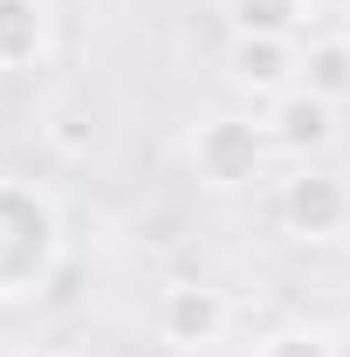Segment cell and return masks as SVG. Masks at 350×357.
Here are the masks:
<instances>
[{"mask_svg": "<svg viewBox=\"0 0 350 357\" xmlns=\"http://www.w3.org/2000/svg\"><path fill=\"white\" fill-rule=\"evenodd\" d=\"M62 268V213L28 178H0V303L35 296Z\"/></svg>", "mask_w": 350, "mask_h": 357, "instance_id": "6da1fadb", "label": "cell"}, {"mask_svg": "<svg viewBox=\"0 0 350 357\" xmlns=\"http://www.w3.org/2000/svg\"><path fill=\"white\" fill-rule=\"evenodd\" d=\"M185 151H192V172L206 178L213 192H241V185H254V178L268 172V158H275L268 124H261V117H241V110H213V117H199Z\"/></svg>", "mask_w": 350, "mask_h": 357, "instance_id": "7a4b0ae2", "label": "cell"}, {"mask_svg": "<svg viewBox=\"0 0 350 357\" xmlns=\"http://www.w3.org/2000/svg\"><path fill=\"white\" fill-rule=\"evenodd\" d=\"M275 220L289 227L296 241H337V234L350 227V185H344V172L296 165V172L275 185Z\"/></svg>", "mask_w": 350, "mask_h": 357, "instance_id": "3957f363", "label": "cell"}, {"mask_svg": "<svg viewBox=\"0 0 350 357\" xmlns=\"http://www.w3.org/2000/svg\"><path fill=\"white\" fill-rule=\"evenodd\" d=\"M220 69H227V83L241 89V96H289V89L303 83V42L296 35H227V55H220Z\"/></svg>", "mask_w": 350, "mask_h": 357, "instance_id": "277c9868", "label": "cell"}, {"mask_svg": "<svg viewBox=\"0 0 350 357\" xmlns=\"http://www.w3.org/2000/svg\"><path fill=\"white\" fill-rule=\"evenodd\" d=\"M227 323H234V303H227V289H213V282L185 275V282H165L158 289V337L172 351H206V344L227 337Z\"/></svg>", "mask_w": 350, "mask_h": 357, "instance_id": "5b68a950", "label": "cell"}, {"mask_svg": "<svg viewBox=\"0 0 350 357\" xmlns=\"http://www.w3.org/2000/svg\"><path fill=\"white\" fill-rule=\"evenodd\" d=\"M268 144L282 151V158H296V165H309V158H323L330 144H337V103H323L316 89H289V96H275L268 103Z\"/></svg>", "mask_w": 350, "mask_h": 357, "instance_id": "8992f818", "label": "cell"}, {"mask_svg": "<svg viewBox=\"0 0 350 357\" xmlns=\"http://www.w3.org/2000/svg\"><path fill=\"white\" fill-rule=\"evenodd\" d=\"M55 48V14L48 0H0V76H21L48 62Z\"/></svg>", "mask_w": 350, "mask_h": 357, "instance_id": "52a82bcc", "label": "cell"}, {"mask_svg": "<svg viewBox=\"0 0 350 357\" xmlns=\"http://www.w3.org/2000/svg\"><path fill=\"white\" fill-rule=\"evenodd\" d=\"M303 89H316L323 103H350V35H316L303 42Z\"/></svg>", "mask_w": 350, "mask_h": 357, "instance_id": "ba28073f", "label": "cell"}, {"mask_svg": "<svg viewBox=\"0 0 350 357\" xmlns=\"http://www.w3.org/2000/svg\"><path fill=\"white\" fill-rule=\"evenodd\" d=\"M234 35H296L309 14V0H220Z\"/></svg>", "mask_w": 350, "mask_h": 357, "instance_id": "9c48e42d", "label": "cell"}, {"mask_svg": "<svg viewBox=\"0 0 350 357\" xmlns=\"http://www.w3.org/2000/svg\"><path fill=\"white\" fill-rule=\"evenodd\" d=\"M254 357H337V344L316 323H275L261 344H254Z\"/></svg>", "mask_w": 350, "mask_h": 357, "instance_id": "30bf717a", "label": "cell"}]
</instances>
